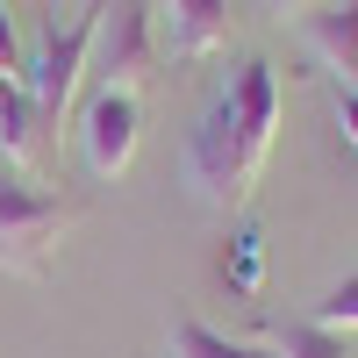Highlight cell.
Masks as SVG:
<instances>
[{
	"label": "cell",
	"mask_w": 358,
	"mask_h": 358,
	"mask_svg": "<svg viewBox=\"0 0 358 358\" xmlns=\"http://www.w3.org/2000/svg\"><path fill=\"white\" fill-rule=\"evenodd\" d=\"M273 129H280V72L265 57H244L187 136V172H194L201 201L244 208L265 172V151H273Z\"/></svg>",
	"instance_id": "6da1fadb"
},
{
	"label": "cell",
	"mask_w": 358,
	"mask_h": 358,
	"mask_svg": "<svg viewBox=\"0 0 358 358\" xmlns=\"http://www.w3.org/2000/svg\"><path fill=\"white\" fill-rule=\"evenodd\" d=\"M101 15H108V0H86L72 22H57V15H50V22H43V36H36V50L22 57V86H29V101H36V115H43V129L65 122V108H72V94H79V72L94 65Z\"/></svg>",
	"instance_id": "7a4b0ae2"
},
{
	"label": "cell",
	"mask_w": 358,
	"mask_h": 358,
	"mask_svg": "<svg viewBox=\"0 0 358 358\" xmlns=\"http://www.w3.org/2000/svg\"><path fill=\"white\" fill-rule=\"evenodd\" d=\"M79 208L50 187H29V179H0V273L15 280H36L50 244L72 229Z\"/></svg>",
	"instance_id": "3957f363"
},
{
	"label": "cell",
	"mask_w": 358,
	"mask_h": 358,
	"mask_svg": "<svg viewBox=\"0 0 358 358\" xmlns=\"http://www.w3.org/2000/svg\"><path fill=\"white\" fill-rule=\"evenodd\" d=\"M101 86H115V94H143L158 72V8L151 0H108V15H101Z\"/></svg>",
	"instance_id": "277c9868"
},
{
	"label": "cell",
	"mask_w": 358,
	"mask_h": 358,
	"mask_svg": "<svg viewBox=\"0 0 358 358\" xmlns=\"http://www.w3.org/2000/svg\"><path fill=\"white\" fill-rule=\"evenodd\" d=\"M136 136H143V101L136 94H115L101 86L79 115V143H86V172L94 179H122L136 158Z\"/></svg>",
	"instance_id": "5b68a950"
},
{
	"label": "cell",
	"mask_w": 358,
	"mask_h": 358,
	"mask_svg": "<svg viewBox=\"0 0 358 358\" xmlns=\"http://www.w3.org/2000/svg\"><path fill=\"white\" fill-rule=\"evenodd\" d=\"M229 43V0H158V50L201 65Z\"/></svg>",
	"instance_id": "8992f818"
},
{
	"label": "cell",
	"mask_w": 358,
	"mask_h": 358,
	"mask_svg": "<svg viewBox=\"0 0 358 358\" xmlns=\"http://www.w3.org/2000/svg\"><path fill=\"white\" fill-rule=\"evenodd\" d=\"M301 36H308V50L330 72L358 79V0H315V8L301 15Z\"/></svg>",
	"instance_id": "52a82bcc"
},
{
	"label": "cell",
	"mask_w": 358,
	"mask_h": 358,
	"mask_svg": "<svg viewBox=\"0 0 358 358\" xmlns=\"http://www.w3.org/2000/svg\"><path fill=\"white\" fill-rule=\"evenodd\" d=\"M36 151H43V115L15 72V79H0V165H29Z\"/></svg>",
	"instance_id": "ba28073f"
},
{
	"label": "cell",
	"mask_w": 358,
	"mask_h": 358,
	"mask_svg": "<svg viewBox=\"0 0 358 358\" xmlns=\"http://www.w3.org/2000/svg\"><path fill=\"white\" fill-rule=\"evenodd\" d=\"M165 358H265V351L244 344V337L208 330L201 315H179V322H172V337H165Z\"/></svg>",
	"instance_id": "9c48e42d"
},
{
	"label": "cell",
	"mask_w": 358,
	"mask_h": 358,
	"mask_svg": "<svg viewBox=\"0 0 358 358\" xmlns=\"http://www.w3.org/2000/svg\"><path fill=\"white\" fill-rule=\"evenodd\" d=\"M265 344H273V358H351L344 337L315 330L308 315H301V322H265Z\"/></svg>",
	"instance_id": "30bf717a"
},
{
	"label": "cell",
	"mask_w": 358,
	"mask_h": 358,
	"mask_svg": "<svg viewBox=\"0 0 358 358\" xmlns=\"http://www.w3.org/2000/svg\"><path fill=\"white\" fill-rule=\"evenodd\" d=\"M222 280H229L236 294H258V287H265V251H258L251 229L229 236V251H222Z\"/></svg>",
	"instance_id": "8fae6325"
},
{
	"label": "cell",
	"mask_w": 358,
	"mask_h": 358,
	"mask_svg": "<svg viewBox=\"0 0 358 358\" xmlns=\"http://www.w3.org/2000/svg\"><path fill=\"white\" fill-rule=\"evenodd\" d=\"M308 322L315 330H330V337H344V330H358V273H344L330 294H322V301L308 308Z\"/></svg>",
	"instance_id": "7c38bea8"
},
{
	"label": "cell",
	"mask_w": 358,
	"mask_h": 358,
	"mask_svg": "<svg viewBox=\"0 0 358 358\" xmlns=\"http://www.w3.org/2000/svg\"><path fill=\"white\" fill-rule=\"evenodd\" d=\"M22 72V43H15V22H8V0H0V79Z\"/></svg>",
	"instance_id": "4fadbf2b"
},
{
	"label": "cell",
	"mask_w": 358,
	"mask_h": 358,
	"mask_svg": "<svg viewBox=\"0 0 358 358\" xmlns=\"http://www.w3.org/2000/svg\"><path fill=\"white\" fill-rule=\"evenodd\" d=\"M337 129H344V143L358 151V86H351V94H337Z\"/></svg>",
	"instance_id": "5bb4252c"
},
{
	"label": "cell",
	"mask_w": 358,
	"mask_h": 358,
	"mask_svg": "<svg viewBox=\"0 0 358 358\" xmlns=\"http://www.w3.org/2000/svg\"><path fill=\"white\" fill-rule=\"evenodd\" d=\"M265 8H273V15H308L315 0H265Z\"/></svg>",
	"instance_id": "9a60e30c"
}]
</instances>
